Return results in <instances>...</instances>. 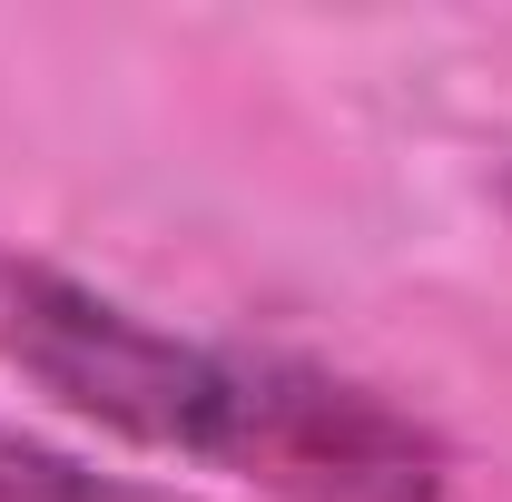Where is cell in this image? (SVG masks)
Here are the masks:
<instances>
[{
    "instance_id": "obj_1",
    "label": "cell",
    "mask_w": 512,
    "mask_h": 502,
    "mask_svg": "<svg viewBox=\"0 0 512 502\" xmlns=\"http://www.w3.org/2000/svg\"><path fill=\"white\" fill-rule=\"evenodd\" d=\"M0 365L40 384L60 414L99 434L237 473L276 502H444L453 453L424 414L394 394L276 355V345H217L158 315L99 296L50 256L0 247Z\"/></svg>"
},
{
    "instance_id": "obj_2",
    "label": "cell",
    "mask_w": 512,
    "mask_h": 502,
    "mask_svg": "<svg viewBox=\"0 0 512 502\" xmlns=\"http://www.w3.org/2000/svg\"><path fill=\"white\" fill-rule=\"evenodd\" d=\"M0 502H178V493H158L138 473H99V463H79L60 443L0 424Z\"/></svg>"
}]
</instances>
